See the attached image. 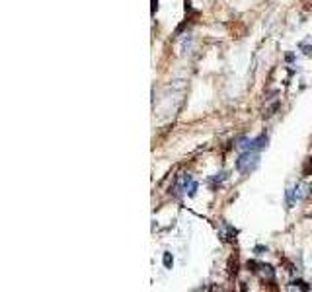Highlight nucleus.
Here are the masks:
<instances>
[{"label":"nucleus","mask_w":312,"mask_h":292,"mask_svg":"<svg viewBox=\"0 0 312 292\" xmlns=\"http://www.w3.org/2000/svg\"><path fill=\"white\" fill-rule=\"evenodd\" d=\"M172 263H174L172 255H170V253H164V267H168V269H170V267H172Z\"/></svg>","instance_id":"423d86ee"},{"label":"nucleus","mask_w":312,"mask_h":292,"mask_svg":"<svg viewBox=\"0 0 312 292\" xmlns=\"http://www.w3.org/2000/svg\"><path fill=\"white\" fill-rule=\"evenodd\" d=\"M308 290V286L302 282V280H295V282H291V286H289V290Z\"/></svg>","instance_id":"39448f33"},{"label":"nucleus","mask_w":312,"mask_h":292,"mask_svg":"<svg viewBox=\"0 0 312 292\" xmlns=\"http://www.w3.org/2000/svg\"><path fill=\"white\" fill-rule=\"evenodd\" d=\"M310 193V185H306V183H296L293 189H289L287 191V205L289 207H293L295 205V201H302V199H306Z\"/></svg>","instance_id":"7ed1b4c3"},{"label":"nucleus","mask_w":312,"mask_h":292,"mask_svg":"<svg viewBox=\"0 0 312 292\" xmlns=\"http://www.w3.org/2000/svg\"><path fill=\"white\" fill-rule=\"evenodd\" d=\"M176 191L178 193L195 195V191H197V181H193V178L189 174H180L178 179H176Z\"/></svg>","instance_id":"f03ea898"},{"label":"nucleus","mask_w":312,"mask_h":292,"mask_svg":"<svg viewBox=\"0 0 312 292\" xmlns=\"http://www.w3.org/2000/svg\"><path fill=\"white\" fill-rule=\"evenodd\" d=\"M254 267V273L260 276V280H265V282H273L275 280V271L271 265H265V263H252Z\"/></svg>","instance_id":"20e7f679"},{"label":"nucleus","mask_w":312,"mask_h":292,"mask_svg":"<svg viewBox=\"0 0 312 292\" xmlns=\"http://www.w3.org/2000/svg\"><path fill=\"white\" fill-rule=\"evenodd\" d=\"M260 166V154L254 152V150H248V152H242L240 158L236 160V170L242 172V174H250L254 172L256 168Z\"/></svg>","instance_id":"f257e3e1"}]
</instances>
